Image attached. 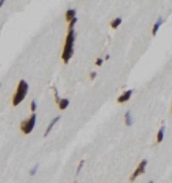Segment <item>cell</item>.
Masks as SVG:
<instances>
[{
  "instance_id": "obj_1",
  "label": "cell",
  "mask_w": 172,
  "mask_h": 183,
  "mask_svg": "<svg viewBox=\"0 0 172 183\" xmlns=\"http://www.w3.org/2000/svg\"><path fill=\"white\" fill-rule=\"evenodd\" d=\"M74 42H75V30L70 29L68 30V33L66 35V42H64V47L63 55H61V59L64 61V64H68V61L72 57L73 53H74Z\"/></svg>"
},
{
  "instance_id": "obj_2",
  "label": "cell",
  "mask_w": 172,
  "mask_h": 183,
  "mask_svg": "<svg viewBox=\"0 0 172 183\" xmlns=\"http://www.w3.org/2000/svg\"><path fill=\"white\" fill-rule=\"evenodd\" d=\"M27 92H28V85L24 79H21L19 81L18 86H17V89L15 91V94L12 99V104L13 106H18L23 100L26 97Z\"/></svg>"
},
{
  "instance_id": "obj_3",
  "label": "cell",
  "mask_w": 172,
  "mask_h": 183,
  "mask_svg": "<svg viewBox=\"0 0 172 183\" xmlns=\"http://www.w3.org/2000/svg\"><path fill=\"white\" fill-rule=\"evenodd\" d=\"M35 122H36V115L35 114H32V116L28 120L21 122V125H20L21 131H22L24 134H29V133L33 130L34 126H35Z\"/></svg>"
},
{
  "instance_id": "obj_4",
  "label": "cell",
  "mask_w": 172,
  "mask_h": 183,
  "mask_svg": "<svg viewBox=\"0 0 172 183\" xmlns=\"http://www.w3.org/2000/svg\"><path fill=\"white\" fill-rule=\"evenodd\" d=\"M146 165H147V160H143V161H141V163L138 165V167L136 168V170H135V171L133 172L132 175H131V177H130V181H134V180L136 179V178L138 177L139 175H141V174H143L144 172H145Z\"/></svg>"
},
{
  "instance_id": "obj_5",
  "label": "cell",
  "mask_w": 172,
  "mask_h": 183,
  "mask_svg": "<svg viewBox=\"0 0 172 183\" xmlns=\"http://www.w3.org/2000/svg\"><path fill=\"white\" fill-rule=\"evenodd\" d=\"M132 93H133L132 90H128V91L124 92L123 94L118 98V100H117L118 103H125L127 101H129V99H130L131 96H132Z\"/></svg>"
},
{
  "instance_id": "obj_6",
  "label": "cell",
  "mask_w": 172,
  "mask_h": 183,
  "mask_svg": "<svg viewBox=\"0 0 172 183\" xmlns=\"http://www.w3.org/2000/svg\"><path fill=\"white\" fill-rule=\"evenodd\" d=\"M61 119V117H57V118H55V119L52 120L50 123H49V125H48V127L46 128V133H44V137H46L47 135H48V133L51 131V129L53 128V126H55V124H57V122L59 121V120Z\"/></svg>"
},
{
  "instance_id": "obj_7",
  "label": "cell",
  "mask_w": 172,
  "mask_h": 183,
  "mask_svg": "<svg viewBox=\"0 0 172 183\" xmlns=\"http://www.w3.org/2000/svg\"><path fill=\"white\" fill-rule=\"evenodd\" d=\"M76 17V10L75 9H68L66 12V19L68 21H72Z\"/></svg>"
},
{
  "instance_id": "obj_8",
  "label": "cell",
  "mask_w": 172,
  "mask_h": 183,
  "mask_svg": "<svg viewBox=\"0 0 172 183\" xmlns=\"http://www.w3.org/2000/svg\"><path fill=\"white\" fill-rule=\"evenodd\" d=\"M68 104H70V101L68 99H61V101L59 102V107L61 110H64L68 108Z\"/></svg>"
},
{
  "instance_id": "obj_9",
  "label": "cell",
  "mask_w": 172,
  "mask_h": 183,
  "mask_svg": "<svg viewBox=\"0 0 172 183\" xmlns=\"http://www.w3.org/2000/svg\"><path fill=\"white\" fill-rule=\"evenodd\" d=\"M162 23H163L162 18H159L158 20H157V22L154 24V26H153V29H152V34H153V35H156L157 31H158L159 27H160V25L162 24Z\"/></svg>"
},
{
  "instance_id": "obj_10",
  "label": "cell",
  "mask_w": 172,
  "mask_h": 183,
  "mask_svg": "<svg viewBox=\"0 0 172 183\" xmlns=\"http://www.w3.org/2000/svg\"><path fill=\"white\" fill-rule=\"evenodd\" d=\"M164 131H165V127L162 126L160 128V130L158 131V133H157V142H159V143H160L163 140V138H164Z\"/></svg>"
},
{
  "instance_id": "obj_11",
  "label": "cell",
  "mask_w": 172,
  "mask_h": 183,
  "mask_svg": "<svg viewBox=\"0 0 172 183\" xmlns=\"http://www.w3.org/2000/svg\"><path fill=\"white\" fill-rule=\"evenodd\" d=\"M125 123L127 126H131L133 124V117L131 116L130 112H127L125 114Z\"/></svg>"
},
{
  "instance_id": "obj_12",
  "label": "cell",
  "mask_w": 172,
  "mask_h": 183,
  "mask_svg": "<svg viewBox=\"0 0 172 183\" xmlns=\"http://www.w3.org/2000/svg\"><path fill=\"white\" fill-rule=\"evenodd\" d=\"M121 23H122V19L120 18V17H118V18L114 19V20H112V22H111L112 28H117V27L119 26Z\"/></svg>"
},
{
  "instance_id": "obj_13",
  "label": "cell",
  "mask_w": 172,
  "mask_h": 183,
  "mask_svg": "<svg viewBox=\"0 0 172 183\" xmlns=\"http://www.w3.org/2000/svg\"><path fill=\"white\" fill-rule=\"evenodd\" d=\"M77 21H78V18H77V17H75L72 21H70V24H68V30L74 29V26H75V24L77 23Z\"/></svg>"
},
{
  "instance_id": "obj_14",
  "label": "cell",
  "mask_w": 172,
  "mask_h": 183,
  "mask_svg": "<svg viewBox=\"0 0 172 183\" xmlns=\"http://www.w3.org/2000/svg\"><path fill=\"white\" fill-rule=\"evenodd\" d=\"M37 169H38V165H34V167L30 170L29 174H30V175H34V174L36 173V171H37Z\"/></svg>"
},
{
  "instance_id": "obj_15",
  "label": "cell",
  "mask_w": 172,
  "mask_h": 183,
  "mask_svg": "<svg viewBox=\"0 0 172 183\" xmlns=\"http://www.w3.org/2000/svg\"><path fill=\"white\" fill-rule=\"evenodd\" d=\"M30 110L32 112H34L36 110V103H35V101H32L31 102V104H30Z\"/></svg>"
},
{
  "instance_id": "obj_16",
  "label": "cell",
  "mask_w": 172,
  "mask_h": 183,
  "mask_svg": "<svg viewBox=\"0 0 172 183\" xmlns=\"http://www.w3.org/2000/svg\"><path fill=\"white\" fill-rule=\"evenodd\" d=\"M83 165H84V160H82L81 163H79V167H78V169H77V174L79 173V171H81V169H82V167H83Z\"/></svg>"
},
{
  "instance_id": "obj_17",
  "label": "cell",
  "mask_w": 172,
  "mask_h": 183,
  "mask_svg": "<svg viewBox=\"0 0 172 183\" xmlns=\"http://www.w3.org/2000/svg\"><path fill=\"white\" fill-rule=\"evenodd\" d=\"M102 64H103V59H98L96 61V64L98 66H102Z\"/></svg>"
},
{
  "instance_id": "obj_18",
  "label": "cell",
  "mask_w": 172,
  "mask_h": 183,
  "mask_svg": "<svg viewBox=\"0 0 172 183\" xmlns=\"http://www.w3.org/2000/svg\"><path fill=\"white\" fill-rule=\"evenodd\" d=\"M96 76H97V73H96V72H92V73H91V75H90V77H91V79H94L95 77H96Z\"/></svg>"
},
{
  "instance_id": "obj_19",
  "label": "cell",
  "mask_w": 172,
  "mask_h": 183,
  "mask_svg": "<svg viewBox=\"0 0 172 183\" xmlns=\"http://www.w3.org/2000/svg\"><path fill=\"white\" fill-rule=\"evenodd\" d=\"M3 3H4V1H3V0H1V1H0V7L3 5Z\"/></svg>"
},
{
  "instance_id": "obj_20",
  "label": "cell",
  "mask_w": 172,
  "mask_h": 183,
  "mask_svg": "<svg viewBox=\"0 0 172 183\" xmlns=\"http://www.w3.org/2000/svg\"><path fill=\"white\" fill-rule=\"evenodd\" d=\"M105 59H110V55H106V57H105Z\"/></svg>"
},
{
  "instance_id": "obj_21",
  "label": "cell",
  "mask_w": 172,
  "mask_h": 183,
  "mask_svg": "<svg viewBox=\"0 0 172 183\" xmlns=\"http://www.w3.org/2000/svg\"><path fill=\"white\" fill-rule=\"evenodd\" d=\"M149 183H154V182H153V181H150Z\"/></svg>"
},
{
  "instance_id": "obj_22",
  "label": "cell",
  "mask_w": 172,
  "mask_h": 183,
  "mask_svg": "<svg viewBox=\"0 0 172 183\" xmlns=\"http://www.w3.org/2000/svg\"><path fill=\"white\" fill-rule=\"evenodd\" d=\"M0 88H1V84H0Z\"/></svg>"
}]
</instances>
